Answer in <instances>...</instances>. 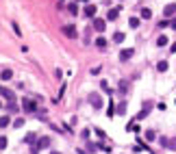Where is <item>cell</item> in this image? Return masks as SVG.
Returning <instances> with one entry per match:
<instances>
[{
  "label": "cell",
  "instance_id": "obj_1",
  "mask_svg": "<svg viewBox=\"0 0 176 154\" xmlns=\"http://www.w3.org/2000/svg\"><path fill=\"white\" fill-rule=\"evenodd\" d=\"M87 100H89V104L94 107V109H102V98H100V93H89L87 96Z\"/></svg>",
  "mask_w": 176,
  "mask_h": 154
},
{
  "label": "cell",
  "instance_id": "obj_2",
  "mask_svg": "<svg viewBox=\"0 0 176 154\" xmlns=\"http://www.w3.org/2000/svg\"><path fill=\"white\" fill-rule=\"evenodd\" d=\"M22 109L26 111V113H35V111H37V104H35L33 100H29V98H24V100H22Z\"/></svg>",
  "mask_w": 176,
  "mask_h": 154
},
{
  "label": "cell",
  "instance_id": "obj_3",
  "mask_svg": "<svg viewBox=\"0 0 176 154\" xmlns=\"http://www.w3.org/2000/svg\"><path fill=\"white\" fill-rule=\"evenodd\" d=\"M63 33H65V37H70V39H74V37H78V33H76V28L72 26V24H65V26L61 28Z\"/></svg>",
  "mask_w": 176,
  "mask_h": 154
},
{
  "label": "cell",
  "instance_id": "obj_4",
  "mask_svg": "<svg viewBox=\"0 0 176 154\" xmlns=\"http://www.w3.org/2000/svg\"><path fill=\"white\" fill-rule=\"evenodd\" d=\"M105 26H107L105 20H100V17L94 20V28H96V33H105Z\"/></svg>",
  "mask_w": 176,
  "mask_h": 154
},
{
  "label": "cell",
  "instance_id": "obj_5",
  "mask_svg": "<svg viewBox=\"0 0 176 154\" xmlns=\"http://www.w3.org/2000/svg\"><path fill=\"white\" fill-rule=\"evenodd\" d=\"M133 52H135L133 48H124V50H120V59H122V61H128V59L133 57Z\"/></svg>",
  "mask_w": 176,
  "mask_h": 154
},
{
  "label": "cell",
  "instance_id": "obj_6",
  "mask_svg": "<svg viewBox=\"0 0 176 154\" xmlns=\"http://www.w3.org/2000/svg\"><path fill=\"white\" fill-rule=\"evenodd\" d=\"M50 143H52V141H50V137H41V139L37 141V148H39V150H48Z\"/></svg>",
  "mask_w": 176,
  "mask_h": 154
},
{
  "label": "cell",
  "instance_id": "obj_7",
  "mask_svg": "<svg viewBox=\"0 0 176 154\" xmlns=\"http://www.w3.org/2000/svg\"><path fill=\"white\" fill-rule=\"evenodd\" d=\"M83 13H85L87 17H94V15H96V5H85Z\"/></svg>",
  "mask_w": 176,
  "mask_h": 154
},
{
  "label": "cell",
  "instance_id": "obj_8",
  "mask_svg": "<svg viewBox=\"0 0 176 154\" xmlns=\"http://www.w3.org/2000/svg\"><path fill=\"white\" fill-rule=\"evenodd\" d=\"M176 13V5H165V9H163V15L165 17H172Z\"/></svg>",
  "mask_w": 176,
  "mask_h": 154
},
{
  "label": "cell",
  "instance_id": "obj_9",
  "mask_svg": "<svg viewBox=\"0 0 176 154\" xmlns=\"http://www.w3.org/2000/svg\"><path fill=\"white\" fill-rule=\"evenodd\" d=\"M0 78H2V81H11L13 78V72L11 69H2V72H0Z\"/></svg>",
  "mask_w": 176,
  "mask_h": 154
},
{
  "label": "cell",
  "instance_id": "obj_10",
  "mask_svg": "<svg viewBox=\"0 0 176 154\" xmlns=\"http://www.w3.org/2000/svg\"><path fill=\"white\" fill-rule=\"evenodd\" d=\"M150 109H152V107H150V104H148V102H146V107H143V109L139 111V115H137V119H143V117H146V115L150 113Z\"/></svg>",
  "mask_w": 176,
  "mask_h": 154
},
{
  "label": "cell",
  "instance_id": "obj_11",
  "mask_svg": "<svg viewBox=\"0 0 176 154\" xmlns=\"http://www.w3.org/2000/svg\"><path fill=\"white\" fill-rule=\"evenodd\" d=\"M35 139H37L35 133H26V137H24V141H26L29 145H35Z\"/></svg>",
  "mask_w": 176,
  "mask_h": 154
},
{
  "label": "cell",
  "instance_id": "obj_12",
  "mask_svg": "<svg viewBox=\"0 0 176 154\" xmlns=\"http://www.w3.org/2000/svg\"><path fill=\"white\" fill-rule=\"evenodd\" d=\"M117 15H120V9H109V13H107V20H117Z\"/></svg>",
  "mask_w": 176,
  "mask_h": 154
},
{
  "label": "cell",
  "instance_id": "obj_13",
  "mask_svg": "<svg viewBox=\"0 0 176 154\" xmlns=\"http://www.w3.org/2000/svg\"><path fill=\"white\" fill-rule=\"evenodd\" d=\"M157 69H159V72H167V69H170L167 61H159V63H157Z\"/></svg>",
  "mask_w": 176,
  "mask_h": 154
},
{
  "label": "cell",
  "instance_id": "obj_14",
  "mask_svg": "<svg viewBox=\"0 0 176 154\" xmlns=\"http://www.w3.org/2000/svg\"><path fill=\"white\" fill-rule=\"evenodd\" d=\"M109 104H111V107H109V109H107V115H109V117H113V115H115V113H117V107H113V100H111V102H109Z\"/></svg>",
  "mask_w": 176,
  "mask_h": 154
},
{
  "label": "cell",
  "instance_id": "obj_15",
  "mask_svg": "<svg viewBox=\"0 0 176 154\" xmlns=\"http://www.w3.org/2000/svg\"><path fill=\"white\" fill-rule=\"evenodd\" d=\"M157 46H159V48H163V46H167V35H161V37L157 39Z\"/></svg>",
  "mask_w": 176,
  "mask_h": 154
},
{
  "label": "cell",
  "instance_id": "obj_16",
  "mask_svg": "<svg viewBox=\"0 0 176 154\" xmlns=\"http://www.w3.org/2000/svg\"><path fill=\"white\" fill-rule=\"evenodd\" d=\"M67 11H70L72 15H76V13H78V5H76V2H72V5L67 7Z\"/></svg>",
  "mask_w": 176,
  "mask_h": 154
},
{
  "label": "cell",
  "instance_id": "obj_17",
  "mask_svg": "<svg viewBox=\"0 0 176 154\" xmlns=\"http://www.w3.org/2000/svg\"><path fill=\"white\" fill-rule=\"evenodd\" d=\"M9 122H11V119H9V115L0 117V128H7V126H9Z\"/></svg>",
  "mask_w": 176,
  "mask_h": 154
},
{
  "label": "cell",
  "instance_id": "obj_18",
  "mask_svg": "<svg viewBox=\"0 0 176 154\" xmlns=\"http://www.w3.org/2000/svg\"><path fill=\"white\" fill-rule=\"evenodd\" d=\"M141 17L143 20H150V17H152V11H150V9H141Z\"/></svg>",
  "mask_w": 176,
  "mask_h": 154
},
{
  "label": "cell",
  "instance_id": "obj_19",
  "mask_svg": "<svg viewBox=\"0 0 176 154\" xmlns=\"http://www.w3.org/2000/svg\"><path fill=\"white\" fill-rule=\"evenodd\" d=\"M113 41H115V43H122V41H124V33H115V35H113Z\"/></svg>",
  "mask_w": 176,
  "mask_h": 154
},
{
  "label": "cell",
  "instance_id": "obj_20",
  "mask_svg": "<svg viewBox=\"0 0 176 154\" xmlns=\"http://www.w3.org/2000/svg\"><path fill=\"white\" fill-rule=\"evenodd\" d=\"M155 137H157L155 130H146V139H148V141H155Z\"/></svg>",
  "mask_w": 176,
  "mask_h": 154
},
{
  "label": "cell",
  "instance_id": "obj_21",
  "mask_svg": "<svg viewBox=\"0 0 176 154\" xmlns=\"http://www.w3.org/2000/svg\"><path fill=\"white\" fill-rule=\"evenodd\" d=\"M128 24H131V28H137V26H139V17H131Z\"/></svg>",
  "mask_w": 176,
  "mask_h": 154
},
{
  "label": "cell",
  "instance_id": "obj_22",
  "mask_svg": "<svg viewBox=\"0 0 176 154\" xmlns=\"http://www.w3.org/2000/svg\"><path fill=\"white\" fill-rule=\"evenodd\" d=\"M96 150H98V145H96V143H91V141H89V143H87V152H89V154H94V152H96Z\"/></svg>",
  "mask_w": 176,
  "mask_h": 154
},
{
  "label": "cell",
  "instance_id": "obj_23",
  "mask_svg": "<svg viewBox=\"0 0 176 154\" xmlns=\"http://www.w3.org/2000/svg\"><path fill=\"white\" fill-rule=\"evenodd\" d=\"M120 91H122V93H126V91H128V83H126V81H122V83H120Z\"/></svg>",
  "mask_w": 176,
  "mask_h": 154
},
{
  "label": "cell",
  "instance_id": "obj_24",
  "mask_svg": "<svg viewBox=\"0 0 176 154\" xmlns=\"http://www.w3.org/2000/svg\"><path fill=\"white\" fill-rule=\"evenodd\" d=\"M126 113V104H124V102H120V107H117V115H124Z\"/></svg>",
  "mask_w": 176,
  "mask_h": 154
},
{
  "label": "cell",
  "instance_id": "obj_25",
  "mask_svg": "<svg viewBox=\"0 0 176 154\" xmlns=\"http://www.w3.org/2000/svg\"><path fill=\"white\" fill-rule=\"evenodd\" d=\"M96 46H98V48H105V46H107L105 37H98V39H96Z\"/></svg>",
  "mask_w": 176,
  "mask_h": 154
},
{
  "label": "cell",
  "instance_id": "obj_26",
  "mask_svg": "<svg viewBox=\"0 0 176 154\" xmlns=\"http://www.w3.org/2000/svg\"><path fill=\"white\" fill-rule=\"evenodd\" d=\"M11 28H13V33H15L17 37L22 35V31H20V26H17V24H15V22H11Z\"/></svg>",
  "mask_w": 176,
  "mask_h": 154
},
{
  "label": "cell",
  "instance_id": "obj_27",
  "mask_svg": "<svg viewBox=\"0 0 176 154\" xmlns=\"http://www.w3.org/2000/svg\"><path fill=\"white\" fill-rule=\"evenodd\" d=\"M126 130H133V133H137V130H139V126H137V124H128V126H126Z\"/></svg>",
  "mask_w": 176,
  "mask_h": 154
},
{
  "label": "cell",
  "instance_id": "obj_28",
  "mask_svg": "<svg viewBox=\"0 0 176 154\" xmlns=\"http://www.w3.org/2000/svg\"><path fill=\"white\" fill-rule=\"evenodd\" d=\"M7 143H9V141H7V137H0V150H5V148H7Z\"/></svg>",
  "mask_w": 176,
  "mask_h": 154
},
{
  "label": "cell",
  "instance_id": "obj_29",
  "mask_svg": "<svg viewBox=\"0 0 176 154\" xmlns=\"http://www.w3.org/2000/svg\"><path fill=\"white\" fill-rule=\"evenodd\" d=\"M13 126H15V128H22V126H24V119H22V117H20V119H15V122H13Z\"/></svg>",
  "mask_w": 176,
  "mask_h": 154
},
{
  "label": "cell",
  "instance_id": "obj_30",
  "mask_svg": "<svg viewBox=\"0 0 176 154\" xmlns=\"http://www.w3.org/2000/svg\"><path fill=\"white\" fill-rule=\"evenodd\" d=\"M167 148H170V150H176V139H170V141H167Z\"/></svg>",
  "mask_w": 176,
  "mask_h": 154
},
{
  "label": "cell",
  "instance_id": "obj_31",
  "mask_svg": "<svg viewBox=\"0 0 176 154\" xmlns=\"http://www.w3.org/2000/svg\"><path fill=\"white\" fill-rule=\"evenodd\" d=\"M81 137H83V139H89V130H87V128H85V130L81 133Z\"/></svg>",
  "mask_w": 176,
  "mask_h": 154
},
{
  "label": "cell",
  "instance_id": "obj_32",
  "mask_svg": "<svg viewBox=\"0 0 176 154\" xmlns=\"http://www.w3.org/2000/svg\"><path fill=\"white\" fill-rule=\"evenodd\" d=\"M170 50H172V52H176V43H172V48H170Z\"/></svg>",
  "mask_w": 176,
  "mask_h": 154
},
{
  "label": "cell",
  "instance_id": "obj_33",
  "mask_svg": "<svg viewBox=\"0 0 176 154\" xmlns=\"http://www.w3.org/2000/svg\"><path fill=\"white\" fill-rule=\"evenodd\" d=\"M78 154H89V152H85V150H78Z\"/></svg>",
  "mask_w": 176,
  "mask_h": 154
},
{
  "label": "cell",
  "instance_id": "obj_34",
  "mask_svg": "<svg viewBox=\"0 0 176 154\" xmlns=\"http://www.w3.org/2000/svg\"><path fill=\"white\" fill-rule=\"evenodd\" d=\"M50 154H61V152H57V150H52V152H50Z\"/></svg>",
  "mask_w": 176,
  "mask_h": 154
},
{
  "label": "cell",
  "instance_id": "obj_35",
  "mask_svg": "<svg viewBox=\"0 0 176 154\" xmlns=\"http://www.w3.org/2000/svg\"><path fill=\"white\" fill-rule=\"evenodd\" d=\"M78 2H87V0H78Z\"/></svg>",
  "mask_w": 176,
  "mask_h": 154
},
{
  "label": "cell",
  "instance_id": "obj_36",
  "mask_svg": "<svg viewBox=\"0 0 176 154\" xmlns=\"http://www.w3.org/2000/svg\"><path fill=\"white\" fill-rule=\"evenodd\" d=\"M0 107H2V104H0Z\"/></svg>",
  "mask_w": 176,
  "mask_h": 154
}]
</instances>
